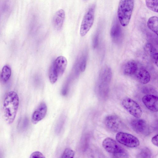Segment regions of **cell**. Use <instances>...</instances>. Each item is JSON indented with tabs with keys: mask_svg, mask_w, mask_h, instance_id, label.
<instances>
[{
	"mask_svg": "<svg viewBox=\"0 0 158 158\" xmlns=\"http://www.w3.org/2000/svg\"><path fill=\"white\" fill-rule=\"evenodd\" d=\"M116 138L119 143L130 148L136 147L140 144L139 140L136 137L122 131L118 132Z\"/></svg>",
	"mask_w": 158,
	"mask_h": 158,
	"instance_id": "8992f818",
	"label": "cell"
},
{
	"mask_svg": "<svg viewBox=\"0 0 158 158\" xmlns=\"http://www.w3.org/2000/svg\"><path fill=\"white\" fill-rule=\"evenodd\" d=\"M86 57L85 56H83L81 59L80 68L82 72H84L85 69L86 65Z\"/></svg>",
	"mask_w": 158,
	"mask_h": 158,
	"instance_id": "cb8c5ba5",
	"label": "cell"
},
{
	"mask_svg": "<svg viewBox=\"0 0 158 158\" xmlns=\"http://www.w3.org/2000/svg\"><path fill=\"white\" fill-rule=\"evenodd\" d=\"M122 104L123 107L135 117L139 118L142 116V109L139 104L134 100L129 98H125L123 99Z\"/></svg>",
	"mask_w": 158,
	"mask_h": 158,
	"instance_id": "52a82bcc",
	"label": "cell"
},
{
	"mask_svg": "<svg viewBox=\"0 0 158 158\" xmlns=\"http://www.w3.org/2000/svg\"><path fill=\"white\" fill-rule=\"evenodd\" d=\"M151 152L147 147H145L141 149L137 155V158H150Z\"/></svg>",
	"mask_w": 158,
	"mask_h": 158,
	"instance_id": "7402d4cb",
	"label": "cell"
},
{
	"mask_svg": "<svg viewBox=\"0 0 158 158\" xmlns=\"http://www.w3.org/2000/svg\"><path fill=\"white\" fill-rule=\"evenodd\" d=\"M138 69L137 63L134 60H129L123 65V74L127 76H131L135 75Z\"/></svg>",
	"mask_w": 158,
	"mask_h": 158,
	"instance_id": "4fadbf2b",
	"label": "cell"
},
{
	"mask_svg": "<svg viewBox=\"0 0 158 158\" xmlns=\"http://www.w3.org/2000/svg\"><path fill=\"white\" fill-rule=\"evenodd\" d=\"M146 52L149 55L152 59L154 63L158 66V52L157 50L150 43H146L144 47Z\"/></svg>",
	"mask_w": 158,
	"mask_h": 158,
	"instance_id": "2e32d148",
	"label": "cell"
},
{
	"mask_svg": "<svg viewBox=\"0 0 158 158\" xmlns=\"http://www.w3.org/2000/svg\"><path fill=\"white\" fill-rule=\"evenodd\" d=\"M11 69L8 65H5L2 68L0 76L1 81L6 83L9 79L11 75Z\"/></svg>",
	"mask_w": 158,
	"mask_h": 158,
	"instance_id": "d6986e66",
	"label": "cell"
},
{
	"mask_svg": "<svg viewBox=\"0 0 158 158\" xmlns=\"http://www.w3.org/2000/svg\"><path fill=\"white\" fill-rule=\"evenodd\" d=\"M112 77V71L110 68L106 66L103 68L99 75V81L102 84H107L111 81Z\"/></svg>",
	"mask_w": 158,
	"mask_h": 158,
	"instance_id": "9a60e30c",
	"label": "cell"
},
{
	"mask_svg": "<svg viewBox=\"0 0 158 158\" xmlns=\"http://www.w3.org/2000/svg\"><path fill=\"white\" fill-rule=\"evenodd\" d=\"M47 110L45 103L41 102L33 113L31 116V121L34 124H36L45 117Z\"/></svg>",
	"mask_w": 158,
	"mask_h": 158,
	"instance_id": "30bf717a",
	"label": "cell"
},
{
	"mask_svg": "<svg viewBox=\"0 0 158 158\" xmlns=\"http://www.w3.org/2000/svg\"><path fill=\"white\" fill-rule=\"evenodd\" d=\"M110 35L112 38L115 41L119 40L122 35L121 27L117 21H115L111 29Z\"/></svg>",
	"mask_w": 158,
	"mask_h": 158,
	"instance_id": "e0dca14e",
	"label": "cell"
},
{
	"mask_svg": "<svg viewBox=\"0 0 158 158\" xmlns=\"http://www.w3.org/2000/svg\"><path fill=\"white\" fill-rule=\"evenodd\" d=\"M95 6H92L85 14L81 24L80 34L81 36L86 35L92 27L94 20Z\"/></svg>",
	"mask_w": 158,
	"mask_h": 158,
	"instance_id": "277c9868",
	"label": "cell"
},
{
	"mask_svg": "<svg viewBox=\"0 0 158 158\" xmlns=\"http://www.w3.org/2000/svg\"><path fill=\"white\" fill-rule=\"evenodd\" d=\"M53 64L58 73L59 77L62 75L67 66V60L66 58L63 56H59L57 57Z\"/></svg>",
	"mask_w": 158,
	"mask_h": 158,
	"instance_id": "8fae6325",
	"label": "cell"
},
{
	"mask_svg": "<svg viewBox=\"0 0 158 158\" xmlns=\"http://www.w3.org/2000/svg\"><path fill=\"white\" fill-rule=\"evenodd\" d=\"M135 75L137 80L141 84H147L150 81V74L149 72L144 68H141L138 69Z\"/></svg>",
	"mask_w": 158,
	"mask_h": 158,
	"instance_id": "5bb4252c",
	"label": "cell"
},
{
	"mask_svg": "<svg viewBox=\"0 0 158 158\" xmlns=\"http://www.w3.org/2000/svg\"><path fill=\"white\" fill-rule=\"evenodd\" d=\"M19 103L18 94L14 91L8 92L5 95L3 105V114L8 124L13 123L17 112Z\"/></svg>",
	"mask_w": 158,
	"mask_h": 158,
	"instance_id": "6da1fadb",
	"label": "cell"
},
{
	"mask_svg": "<svg viewBox=\"0 0 158 158\" xmlns=\"http://www.w3.org/2000/svg\"><path fill=\"white\" fill-rule=\"evenodd\" d=\"M147 25L148 28L157 35L158 33V18L157 16H152L148 19Z\"/></svg>",
	"mask_w": 158,
	"mask_h": 158,
	"instance_id": "ac0fdd59",
	"label": "cell"
},
{
	"mask_svg": "<svg viewBox=\"0 0 158 158\" xmlns=\"http://www.w3.org/2000/svg\"><path fill=\"white\" fill-rule=\"evenodd\" d=\"M49 77L50 82L52 84L56 82L59 77L58 73L53 63L50 69Z\"/></svg>",
	"mask_w": 158,
	"mask_h": 158,
	"instance_id": "ffe728a7",
	"label": "cell"
},
{
	"mask_svg": "<svg viewBox=\"0 0 158 158\" xmlns=\"http://www.w3.org/2000/svg\"><path fill=\"white\" fill-rule=\"evenodd\" d=\"M132 120L131 123V126L135 132L144 135H148L150 133L149 127L146 122L139 118Z\"/></svg>",
	"mask_w": 158,
	"mask_h": 158,
	"instance_id": "ba28073f",
	"label": "cell"
},
{
	"mask_svg": "<svg viewBox=\"0 0 158 158\" xmlns=\"http://www.w3.org/2000/svg\"><path fill=\"white\" fill-rule=\"evenodd\" d=\"M152 143L155 145L158 146V135L153 137L151 140Z\"/></svg>",
	"mask_w": 158,
	"mask_h": 158,
	"instance_id": "4316f807",
	"label": "cell"
},
{
	"mask_svg": "<svg viewBox=\"0 0 158 158\" xmlns=\"http://www.w3.org/2000/svg\"><path fill=\"white\" fill-rule=\"evenodd\" d=\"M30 158H44V155L40 152L36 151L33 152L30 155Z\"/></svg>",
	"mask_w": 158,
	"mask_h": 158,
	"instance_id": "d4e9b609",
	"label": "cell"
},
{
	"mask_svg": "<svg viewBox=\"0 0 158 158\" xmlns=\"http://www.w3.org/2000/svg\"><path fill=\"white\" fill-rule=\"evenodd\" d=\"M64 121V119L62 118L58 123L56 128V131L58 133L60 132L61 131V129L63 126Z\"/></svg>",
	"mask_w": 158,
	"mask_h": 158,
	"instance_id": "484cf974",
	"label": "cell"
},
{
	"mask_svg": "<svg viewBox=\"0 0 158 158\" xmlns=\"http://www.w3.org/2000/svg\"><path fill=\"white\" fill-rule=\"evenodd\" d=\"M134 0H120L117 10L120 24L126 27L129 24L133 11Z\"/></svg>",
	"mask_w": 158,
	"mask_h": 158,
	"instance_id": "7a4b0ae2",
	"label": "cell"
},
{
	"mask_svg": "<svg viewBox=\"0 0 158 158\" xmlns=\"http://www.w3.org/2000/svg\"><path fill=\"white\" fill-rule=\"evenodd\" d=\"M98 36L97 35L95 37L93 41V46L94 48L97 47L98 44Z\"/></svg>",
	"mask_w": 158,
	"mask_h": 158,
	"instance_id": "83f0119b",
	"label": "cell"
},
{
	"mask_svg": "<svg viewBox=\"0 0 158 158\" xmlns=\"http://www.w3.org/2000/svg\"><path fill=\"white\" fill-rule=\"evenodd\" d=\"M74 156V151L71 149L66 148L63 153L61 158H73Z\"/></svg>",
	"mask_w": 158,
	"mask_h": 158,
	"instance_id": "603a6c76",
	"label": "cell"
},
{
	"mask_svg": "<svg viewBox=\"0 0 158 158\" xmlns=\"http://www.w3.org/2000/svg\"><path fill=\"white\" fill-rule=\"evenodd\" d=\"M65 17V12L63 9H60L56 12L53 18V24L56 30H59L61 28Z\"/></svg>",
	"mask_w": 158,
	"mask_h": 158,
	"instance_id": "7c38bea8",
	"label": "cell"
},
{
	"mask_svg": "<svg viewBox=\"0 0 158 158\" xmlns=\"http://www.w3.org/2000/svg\"><path fill=\"white\" fill-rule=\"evenodd\" d=\"M147 7L151 10L157 13L158 12V0H145Z\"/></svg>",
	"mask_w": 158,
	"mask_h": 158,
	"instance_id": "44dd1931",
	"label": "cell"
},
{
	"mask_svg": "<svg viewBox=\"0 0 158 158\" xmlns=\"http://www.w3.org/2000/svg\"><path fill=\"white\" fill-rule=\"evenodd\" d=\"M104 123L106 127L113 132L122 131L126 128L123 122L116 115L110 114L107 116L105 119Z\"/></svg>",
	"mask_w": 158,
	"mask_h": 158,
	"instance_id": "5b68a950",
	"label": "cell"
},
{
	"mask_svg": "<svg viewBox=\"0 0 158 158\" xmlns=\"http://www.w3.org/2000/svg\"><path fill=\"white\" fill-rule=\"evenodd\" d=\"M142 101L146 107L153 112H157L158 110V97L152 94H147L142 98Z\"/></svg>",
	"mask_w": 158,
	"mask_h": 158,
	"instance_id": "9c48e42d",
	"label": "cell"
},
{
	"mask_svg": "<svg viewBox=\"0 0 158 158\" xmlns=\"http://www.w3.org/2000/svg\"><path fill=\"white\" fill-rule=\"evenodd\" d=\"M102 146L108 152L116 157H127L128 156L126 150L111 138L105 139L102 142Z\"/></svg>",
	"mask_w": 158,
	"mask_h": 158,
	"instance_id": "3957f363",
	"label": "cell"
}]
</instances>
